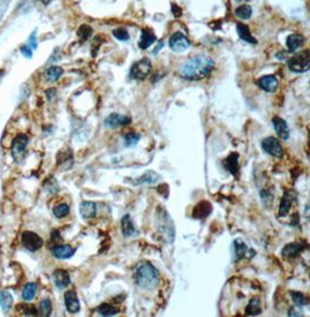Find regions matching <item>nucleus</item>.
<instances>
[{"mask_svg":"<svg viewBox=\"0 0 310 317\" xmlns=\"http://www.w3.org/2000/svg\"><path fill=\"white\" fill-rule=\"evenodd\" d=\"M214 66V61L208 55H196L181 64L179 73L184 79L201 80L211 74Z\"/></svg>","mask_w":310,"mask_h":317,"instance_id":"f257e3e1","label":"nucleus"},{"mask_svg":"<svg viewBox=\"0 0 310 317\" xmlns=\"http://www.w3.org/2000/svg\"><path fill=\"white\" fill-rule=\"evenodd\" d=\"M134 278L138 287L144 291H151L160 283V273L149 261H144L137 266Z\"/></svg>","mask_w":310,"mask_h":317,"instance_id":"f03ea898","label":"nucleus"},{"mask_svg":"<svg viewBox=\"0 0 310 317\" xmlns=\"http://www.w3.org/2000/svg\"><path fill=\"white\" fill-rule=\"evenodd\" d=\"M288 68L290 71L302 73L307 72L310 69V52L309 50H304L300 54L293 56L288 61Z\"/></svg>","mask_w":310,"mask_h":317,"instance_id":"7ed1b4c3","label":"nucleus"},{"mask_svg":"<svg viewBox=\"0 0 310 317\" xmlns=\"http://www.w3.org/2000/svg\"><path fill=\"white\" fill-rule=\"evenodd\" d=\"M151 62L149 58H143V60L134 63L130 69V78L136 80H142L151 72Z\"/></svg>","mask_w":310,"mask_h":317,"instance_id":"20e7f679","label":"nucleus"},{"mask_svg":"<svg viewBox=\"0 0 310 317\" xmlns=\"http://www.w3.org/2000/svg\"><path fill=\"white\" fill-rule=\"evenodd\" d=\"M21 242L26 250H28L30 252H35L37 250H40L43 245V240L38 236L37 234L33 232H25L22 234Z\"/></svg>","mask_w":310,"mask_h":317,"instance_id":"39448f33","label":"nucleus"},{"mask_svg":"<svg viewBox=\"0 0 310 317\" xmlns=\"http://www.w3.org/2000/svg\"><path fill=\"white\" fill-rule=\"evenodd\" d=\"M169 46L174 53H184L191 47V42H189L188 38L183 33L177 32L170 37Z\"/></svg>","mask_w":310,"mask_h":317,"instance_id":"423d86ee","label":"nucleus"},{"mask_svg":"<svg viewBox=\"0 0 310 317\" xmlns=\"http://www.w3.org/2000/svg\"><path fill=\"white\" fill-rule=\"evenodd\" d=\"M262 148L266 154L273 157L281 158L284 156V149H282L280 142L274 138H266L262 141Z\"/></svg>","mask_w":310,"mask_h":317,"instance_id":"0eeeda50","label":"nucleus"},{"mask_svg":"<svg viewBox=\"0 0 310 317\" xmlns=\"http://www.w3.org/2000/svg\"><path fill=\"white\" fill-rule=\"evenodd\" d=\"M27 144H28V136L25 134H19L17 138L13 140V143H12L11 148V154L12 157L15 160H19L22 155L26 152Z\"/></svg>","mask_w":310,"mask_h":317,"instance_id":"6e6552de","label":"nucleus"},{"mask_svg":"<svg viewBox=\"0 0 310 317\" xmlns=\"http://www.w3.org/2000/svg\"><path fill=\"white\" fill-rule=\"evenodd\" d=\"M296 193L292 190L286 191L285 194L282 195V199L280 201V206H279V216H286L289 213L290 208H292L293 203L296 202Z\"/></svg>","mask_w":310,"mask_h":317,"instance_id":"1a4fd4ad","label":"nucleus"},{"mask_svg":"<svg viewBox=\"0 0 310 317\" xmlns=\"http://www.w3.org/2000/svg\"><path fill=\"white\" fill-rule=\"evenodd\" d=\"M131 122V119L129 116H125L119 114V113H112L111 115H108L105 120V126L108 128H119L126 124H129Z\"/></svg>","mask_w":310,"mask_h":317,"instance_id":"9d476101","label":"nucleus"},{"mask_svg":"<svg viewBox=\"0 0 310 317\" xmlns=\"http://www.w3.org/2000/svg\"><path fill=\"white\" fill-rule=\"evenodd\" d=\"M64 302L67 310L71 314H76L80 310V303L79 299L77 296V293L75 291H68L64 295Z\"/></svg>","mask_w":310,"mask_h":317,"instance_id":"9b49d317","label":"nucleus"},{"mask_svg":"<svg viewBox=\"0 0 310 317\" xmlns=\"http://www.w3.org/2000/svg\"><path fill=\"white\" fill-rule=\"evenodd\" d=\"M76 253V250L70 245H56L51 248V254L57 259H69Z\"/></svg>","mask_w":310,"mask_h":317,"instance_id":"f8f14e48","label":"nucleus"},{"mask_svg":"<svg viewBox=\"0 0 310 317\" xmlns=\"http://www.w3.org/2000/svg\"><path fill=\"white\" fill-rule=\"evenodd\" d=\"M272 123L279 138L284 141H287L289 139V128L287 126V123H286V121L276 116L272 119Z\"/></svg>","mask_w":310,"mask_h":317,"instance_id":"ddd939ff","label":"nucleus"},{"mask_svg":"<svg viewBox=\"0 0 310 317\" xmlns=\"http://www.w3.org/2000/svg\"><path fill=\"white\" fill-rule=\"evenodd\" d=\"M53 278H54V281H55L56 286L60 289L67 288L68 286L70 285V283H71L69 272L65 271V269H62V268L56 269V271L53 273Z\"/></svg>","mask_w":310,"mask_h":317,"instance_id":"4468645a","label":"nucleus"},{"mask_svg":"<svg viewBox=\"0 0 310 317\" xmlns=\"http://www.w3.org/2000/svg\"><path fill=\"white\" fill-rule=\"evenodd\" d=\"M258 86L266 92L273 93L277 91V88L279 86V81L274 76H264L258 80Z\"/></svg>","mask_w":310,"mask_h":317,"instance_id":"2eb2a0df","label":"nucleus"},{"mask_svg":"<svg viewBox=\"0 0 310 317\" xmlns=\"http://www.w3.org/2000/svg\"><path fill=\"white\" fill-rule=\"evenodd\" d=\"M79 213L81 215V217L85 218V220H90V218L95 216L96 205L94 202L91 201L81 202L79 206Z\"/></svg>","mask_w":310,"mask_h":317,"instance_id":"dca6fc26","label":"nucleus"},{"mask_svg":"<svg viewBox=\"0 0 310 317\" xmlns=\"http://www.w3.org/2000/svg\"><path fill=\"white\" fill-rule=\"evenodd\" d=\"M156 42V35L149 29H143L141 34V40L138 42V47L143 50L148 49L152 43Z\"/></svg>","mask_w":310,"mask_h":317,"instance_id":"f3484780","label":"nucleus"},{"mask_svg":"<svg viewBox=\"0 0 310 317\" xmlns=\"http://www.w3.org/2000/svg\"><path fill=\"white\" fill-rule=\"evenodd\" d=\"M236 29H237L238 36L241 37V40L245 41V42H249V43H251V44H255V43H257L255 38L252 36V34H251L249 27L244 25V23L238 22L237 25H236Z\"/></svg>","mask_w":310,"mask_h":317,"instance_id":"a211bd4d","label":"nucleus"},{"mask_svg":"<svg viewBox=\"0 0 310 317\" xmlns=\"http://www.w3.org/2000/svg\"><path fill=\"white\" fill-rule=\"evenodd\" d=\"M121 230H122V235L125 237H131L135 233H136V228H135L134 222L131 221L129 215H125V216L122 217Z\"/></svg>","mask_w":310,"mask_h":317,"instance_id":"6ab92c4d","label":"nucleus"},{"mask_svg":"<svg viewBox=\"0 0 310 317\" xmlns=\"http://www.w3.org/2000/svg\"><path fill=\"white\" fill-rule=\"evenodd\" d=\"M212 211V205L208 201H202L200 203H197L196 207L194 208V217L196 218H204L207 217Z\"/></svg>","mask_w":310,"mask_h":317,"instance_id":"aec40b11","label":"nucleus"},{"mask_svg":"<svg viewBox=\"0 0 310 317\" xmlns=\"http://www.w3.org/2000/svg\"><path fill=\"white\" fill-rule=\"evenodd\" d=\"M304 43V38L302 35L299 34H292L287 37V41H286V44H287V48L289 52H295L300 48V47Z\"/></svg>","mask_w":310,"mask_h":317,"instance_id":"412c9836","label":"nucleus"},{"mask_svg":"<svg viewBox=\"0 0 310 317\" xmlns=\"http://www.w3.org/2000/svg\"><path fill=\"white\" fill-rule=\"evenodd\" d=\"M304 243H292V244H288L286 245L284 249H282V254H284L285 257H296L297 254H299L302 250H303V248H305Z\"/></svg>","mask_w":310,"mask_h":317,"instance_id":"4be33fe9","label":"nucleus"},{"mask_svg":"<svg viewBox=\"0 0 310 317\" xmlns=\"http://www.w3.org/2000/svg\"><path fill=\"white\" fill-rule=\"evenodd\" d=\"M245 314L249 316H255L262 314V308H261V300L258 297H252L250 300V302L247 303L245 308Z\"/></svg>","mask_w":310,"mask_h":317,"instance_id":"5701e85b","label":"nucleus"},{"mask_svg":"<svg viewBox=\"0 0 310 317\" xmlns=\"http://www.w3.org/2000/svg\"><path fill=\"white\" fill-rule=\"evenodd\" d=\"M62 74H63V69H62L61 66H51V68H49L48 70H46L44 73V77L46 81H49V83H54V81L60 79V78L62 77Z\"/></svg>","mask_w":310,"mask_h":317,"instance_id":"b1692460","label":"nucleus"},{"mask_svg":"<svg viewBox=\"0 0 310 317\" xmlns=\"http://www.w3.org/2000/svg\"><path fill=\"white\" fill-rule=\"evenodd\" d=\"M13 306V296L7 291L0 292V307L4 312H7Z\"/></svg>","mask_w":310,"mask_h":317,"instance_id":"393cba45","label":"nucleus"},{"mask_svg":"<svg viewBox=\"0 0 310 317\" xmlns=\"http://www.w3.org/2000/svg\"><path fill=\"white\" fill-rule=\"evenodd\" d=\"M37 292V285L35 283H28L25 285V287L22 289V299L25 301L33 300Z\"/></svg>","mask_w":310,"mask_h":317,"instance_id":"a878e982","label":"nucleus"},{"mask_svg":"<svg viewBox=\"0 0 310 317\" xmlns=\"http://www.w3.org/2000/svg\"><path fill=\"white\" fill-rule=\"evenodd\" d=\"M158 179H160V175L157 173H154V172H146L144 175L139 177L136 182H135V184H136V185H151V184L156 183Z\"/></svg>","mask_w":310,"mask_h":317,"instance_id":"bb28decb","label":"nucleus"},{"mask_svg":"<svg viewBox=\"0 0 310 317\" xmlns=\"http://www.w3.org/2000/svg\"><path fill=\"white\" fill-rule=\"evenodd\" d=\"M226 169L229 170L232 174L236 175L238 172V155L237 154H231L229 157L227 158L226 162Z\"/></svg>","mask_w":310,"mask_h":317,"instance_id":"cd10ccee","label":"nucleus"},{"mask_svg":"<svg viewBox=\"0 0 310 317\" xmlns=\"http://www.w3.org/2000/svg\"><path fill=\"white\" fill-rule=\"evenodd\" d=\"M234 248H235V256L236 260L242 259V258L245 256V253L247 252V246L241 240H235L234 242Z\"/></svg>","mask_w":310,"mask_h":317,"instance_id":"c85d7f7f","label":"nucleus"},{"mask_svg":"<svg viewBox=\"0 0 310 317\" xmlns=\"http://www.w3.org/2000/svg\"><path fill=\"white\" fill-rule=\"evenodd\" d=\"M98 312L102 316H114L116 314H119L120 310L118 308L111 306V304L102 303L98 307Z\"/></svg>","mask_w":310,"mask_h":317,"instance_id":"c756f323","label":"nucleus"},{"mask_svg":"<svg viewBox=\"0 0 310 317\" xmlns=\"http://www.w3.org/2000/svg\"><path fill=\"white\" fill-rule=\"evenodd\" d=\"M235 13L239 19H242V20H247V19H250L251 15H252V10H251V7L249 5H242L236 9Z\"/></svg>","mask_w":310,"mask_h":317,"instance_id":"7c9ffc66","label":"nucleus"},{"mask_svg":"<svg viewBox=\"0 0 310 317\" xmlns=\"http://www.w3.org/2000/svg\"><path fill=\"white\" fill-rule=\"evenodd\" d=\"M139 140H141V135L137 134V132H129V134H127L123 138V142H125V146L127 148H130L136 146Z\"/></svg>","mask_w":310,"mask_h":317,"instance_id":"2f4dec72","label":"nucleus"},{"mask_svg":"<svg viewBox=\"0 0 310 317\" xmlns=\"http://www.w3.org/2000/svg\"><path fill=\"white\" fill-rule=\"evenodd\" d=\"M70 213V207L67 203H61V205H57L55 208H54V215L57 218H63L65 216H68Z\"/></svg>","mask_w":310,"mask_h":317,"instance_id":"473e14b6","label":"nucleus"},{"mask_svg":"<svg viewBox=\"0 0 310 317\" xmlns=\"http://www.w3.org/2000/svg\"><path fill=\"white\" fill-rule=\"evenodd\" d=\"M53 311V306H51V301L49 299H43L40 303V312L42 316H50Z\"/></svg>","mask_w":310,"mask_h":317,"instance_id":"72a5a7b5","label":"nucleus"},{"mask_svg":"<svg viewBox=\"0 0 310 317\" xmlns=\"http://www.w3.org/2000/svg\"><path fill=\"white\" fill-rule=\"evenodd\" d=\"M92 33H93V30L90 26L83 25V26H80L78 32H77V35H78V37L80 38L81 41H86L87 38L91 36Z\"/></svg>","mask_w":310,"mask_h":317,"instance_id":"f704fd0d","label":"nucleus"},{"mask_svg":"<svg viewBox=\"0 0 310 317\" xmlns=\"http://www.w3.org/2000/svg\"><path fill=\"white\" fill-rule=\"evenodd\" d=\"M292 299L294 301V303L296 304V306L299 307H302V306H305V304L308 303L307 301V297H305L302 293L300 292H292Z\"/></svg>","mask_w":310,"mask_h":317,"instance_id":"c9c22d12","label":"nucleus"},{"mask_svg":"<svg viewBox=\"0 0 310 317\" xmlns=\"http://www.w3.org/2000/svg\"><path fill=\"white\" fill-rule=\"evenodd\" d=\"M113 36L119 41H128L129 40V33L125 28H116L113 30Z\"/></svg>","mask_w":310,"mask_h":317,"instance_id":"e433bc0d","label":"nucleus"},{"mask_svg":"<svg viewBox=\"0 0 310 317\" xmlns=\"http://www.w3.org/2000/svg\"><path fill=\"white\" fill-rule=\"evenodd\" d=\"M18 310H20L23 315H28V316H35L37 315V310L35 309L34 306H28V304H21L19 306Z\"/></svg>","mask_w":310,"mask_h":317,"instance_id":"4c0bfd02","label":"nucleus"},{"mask_svg":"<svg viewBox=\"0 0 310 317\" xmlns=\"http://www.w3.org/2000/svg\"><path fill=\"white\" fill-rule=\"evenodd\" d=\"M10 6V0H0V20L4 18Z\"/></svg>","mask_w":310,"mask_h":317,"instance_id":"58836bf2","label":"nucleus"},{"mask_svg":"<svg viewBox=\"0 0 310 317\" xmlns=\"http://www.w3.org/2000/svg\"><path fill=\"white\" fill-rule=\"evenodd\" d=\"M21 53H22L23 56L27 57V58H32V56H33V49L30 48L28 44L21 47Z\"/></svg>","mask_w":310,"mask_h":317,"instance_id":"ea45409f","label":"nucleus"},{"mask_svg":"<svg viewBox=\"0 0 310 317\" xmlns=\"http://www.w3.org/2000/svg\"><path fill=\"white\" fill-rule=\"evenodd\" d=\"M35 35H36V32H33L28 38V43H27V44H28L32 49H37V41H36V37H35Z\"/></svg>","mask_w":310,"mask_h":317,"instance_id":"a19ab883","label":"nucleus"},{"mask_svg":"<svg viewBox=\"0 0 310 317\" xmlns=\"http://www.w3.org/2000/svg\"><path fill=\"white\" fill-rule=\"evenodd\" d=\"M45 95H46V97H48L49 100H51L53 97L56 95V89H55V88H49V89H46Z\"/></svg>","mask_w":310,"mask_h":317,"instance_id":"79ce46f5","label":"nucleus"},{"mask_svg":"<svg viewBox=\"0 0 310 317\" xmlns=\"http://www.w3.org/2000/svg\"><path fill=\"white\" fill-rule=\"evenodd\" d=\"M50 2H51V0H41V3L44 4V5H48V4H50Z\"/></svg>","mask_w":310,"mask_h":317,"instance_id":"37998d69","label":"nucleus"}]
</instances>
